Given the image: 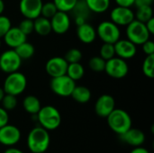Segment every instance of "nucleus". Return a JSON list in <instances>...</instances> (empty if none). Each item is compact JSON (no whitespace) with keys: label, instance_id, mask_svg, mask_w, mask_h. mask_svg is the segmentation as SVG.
Masks as SVG:
<instances>
[{"label":"nucleus","instance_id":"nucleus-1","mask_svg":"<svg viewBox=\"0 0 154 153\" xmlns=\"http://www.w3.org/2000/svg\"><path fill=\"white\" fill-rule=\"evenodd\" d=\"M50 142L49 131L42 126L32 128L27 135V148L32 153L45 152L50 146Z\"/></svg>","mask_w":154,"mask_h":153},{"label":"nucleus","instance_id":"nucleus-2","mask_svg":"<svg viewBox=\"0 0 154 153\" xmlns=\"http://www.w3.org/2000/svg\"><path fill=\"white\" fill-rule=\"evenodd\" d=\"M106 122L109 128L118 135L123 134L132 127V118L130 115L123 110L115 108L106 117Z\"/></svg>","mask_w":154,"mask_h":153},{"label":"nucleus","instance_id":"nucleus-3","mask_svg":"<svg viewBox=\"0 0 154 153\" xmlns=\"http://www.w3.org/2000/svg\"><path fill=\"white\" fill-rule=\"evenodd\" d=\"M40 126L47 131H53L59 128L61 124V115L59 110L53 106H42L36 115Z\"/></svg>","mask_w":154,"mask_h":153},{"label":"nucleus","instance_id":"nucleus-4","mask_svg":"<svg viewBox=\"0 0 154 153\" xmlns=\"http://www.w3.org/2000/svg\"><path fill=\"white\" fill-rule=\"evenodd\" d=\"M27 87V78L26 77L18 71L7 74L4 81L3 89L5 94L13 95V96H19L24 92Z\"/></svg>","mask_w":154,"mask_h":153},{"label":"nucleus","instance_id":"nucleus-5","mask_svg":"<svg viewBox=\"0 0 154 153\" xmlns=\"http://www.w3.org/2000/svg\"><path fill=\"white\" fill-rule=\"evenodd\" d=\"M126 37L137 46L142 45L149 40L151 34L148 32L144 23L134 19L126 26Z\"/></svg>","mask_w":154,"mask_h":153},{"label":"nucleus","instance_id":"nucleus-6","mask_svg":"<svg viewBox=\"0 0 154 153\" xmlns=\"http://www.w3.org/2000/svg\"><path fill=\"white\" fill-rule=\"evenodd\" d=\"M97 36L105 43H116L121 38V31L118 25L112 21L101 22L97 30Z\"/></svg>","mask_w":154,"mask_h":153},{"label":"nucleus","instance_id":"nucleus-7","mask_svg":"<svg viewBox=\"0 0 154 153\" xmlns=\"http://www.w3.org/2000/svg\"><path fill=\"white\" fill-rule=\"evenodd\" d=\"M76 87V81L72 80L69 76L62 75L56 78H51L50 87L51 91L61 97L70 96L74 87Z\"/></svg>","mask_w":154,"mask_h":153},{"label":"nucleus","instance_id":"nucleus-8","mask_svg":"<svg viewBox=\"0 0 154 153\" xmlns=\"http://www.w3.org/2000/svg\"><path fill=\"white\" fill-rule=\"evenodd\" d=\"M104 71L109 77L120 79L127 76L129 72V67L125 60H123L118 57H114L106 61V67Z\"/></svg>","mask_w":154,"mask_h":153},{"label":"nucleus","instance_id":"nucleus-9","mask_svg":"<svg viewBox=\"0 0 154 153\" xmlns=\"http://www.w3.org/2000/svg\"><path fill=\"white\" fill-rule=\"evenodd\" d=\"M22 65V60L14 49L5 50L0 55V69L6 73L18 71Z\"/></svg>","mask_w":154,"mask_h":153},{"label":"nucleus","instance_id":"nucleus-10","mask_svg":"<svg viewBox=\"0 0 154 153\" xmlns=\"http://www.w3.org/2000/svg\"><path fill=\"white\" fill-rule=\"evenodd\" d=\"M111 21L118 26H127L135 19L134 12L131 7L119 6L113 8L110 14Z\"/></svg>","mask_w":154,"mask_h":153},{"label":"nucleus","instance_id":"nucleus-11","mask_svg":"<svg viewBox=\"0 0 154 153\" xmlns=\"http://www.w3.org/2000/svg\"><path fill=\"white\" fill-rule=\"evenodd\" d=\"M21 140V132L18 127L13 124H5L0 128V144L13 147Z\"/></svg>","mask_w":154,"mask_h":153},{"label":"nucleus","instance_id":"nucleus-12","mask_svg":"<svg viewBox=\"0 0 154 153\" xmlns=\"http://www.w3.org/2000/svg\"><path fill=\"white\" fill-rule=\"evenodd\" d=\"M42 0H20L19 10L24 18L34 20L41 15Z\"/></svg>","mask_w":154,"mask_h":153},{"label":"nucleus","instance_id":"nucleus-13","mask_svg":"<svg viewBox=\"0 0 154 153\" xmlns=\"http://www.w3.org/2000/svg\"><path fill=\"white\" fill-rule=\"evenodd\" d=\"M69 63L62 57H52L49 59L45 64V70L51 78L65 75Z\"/></svg>","mask_w":154,"mask_h":153},{"label":"nucleus","instance_id":"nucleus-14","mask_svg":"<svg viewBox=\"0 0 154 153\" xmlns=\"http://www.w3.org/2000/svg\"><path fill=\"white\" fill-rule=\"evenodd\" d=\"M115 52L118 58L123 60H130L134 58L137 52V48L134 43H133L128 39H119L116 43H114Z\"/></svg>","mask_w":154,"mask_h":153},{"label":"nucleus","instance_id":"nucleus-15","mask_svg":"<svg viewBox=\"0 0 154 153\" xmlns=\"http://www.w3.org/2000/svg\"><path fill=\"white\" fill-rule=\"evenodd\" d=\"M51 31L57 34L66 33L70 27V18L68 13L57 11V13L50 19Z\"/></svg>","mask_w":154,"mask_h":153},{"label":"nucleus","instance_id":"nucleus-16","mask_svg":"<svg viewBox=\"0 0 154 153\" xmlns=\"http://www.w3.org/2000/svg\"><path fill=\"white\" fill-rule=\"evenodd\" d=\"M115 108L116 101L112 96L107 94L100 96L95 104V112L99 117L102 118H106Z\"/></svg>","mask_w":154,"mask_h":153},{"label":"nucleus","instance_id":"nucleus-17","mask_svg":"<svg viewBox=\"0 0 154 153\" xmlns=\"http://www.w3.org/2000/svg\"><path fill=\"white\" fill-rule=\"evenodd\" d=\"M119 136L124 142L133 147L142 146L145 142L144 133L139 129L133 128V127H131L129 130H127L125 133H124Z\"/></svg>","mask_w":154,"mask_h":153},{"label":"nucleus","instance_id":"nucleus-18","mask_svg":"<svg viewBox=\"0 0 154 153\" xmlns=\"http://www.w3.org/2000/svg\"><path fill=\"white\" fill-rule=\"evenodd\" d=\"M5 43L11 49H15L17 46L27 41V36L18 28L11 27L3 37Z\"/></svg>","mask_w":154,"mask_h":153},{"label":"nucleus","instance_id":"nucleus-19","mask_svg":"<svg viewBox=\"0 0 154 153\" xmlns=\"http://www.w3.org/2000/svg\"><path fill=\"white\" fill-rule=\"evenodd\" d=\"M77 36L81 42L85 44H90L96 40L97 32L90 23L86 22L80 25H78Z\"/></svg>","mask_w":154,"mask_h":153},{"label":"nucleus","instance_id":"nucleus-20","mask_svg":"<svg viewBox=\"0 0 154 153\" xmlns=\"http://www.w3.org/2000/svg\"><path fill=\"white\" fill-rule=\"evenodd\" d=\"M33 32L41 36H46L51 32V21L42 15L33 20Z\"/></svg>","mask_w":154,"mask_h":153},{"label":"nucleus","instance_id":"nucleus-21","mask_svg":"<svg viewBox=\"0 0 154 153\" xmlns=\"http://www.w3.org/2000/svg\"><path fill=\"white\" fill-rule=\"evenodd\" d=\"M70 96L79 104H86L91 99V91L85 86H77L74 87Z\"/></svg>","mask_w":154,"mask_h":153},{"label":"nucleus","instance_id":"nucleus-22","mask_svg":"<svg viewBox=\"0 0 154 153\" xmlns=\"http://www.w3.org/2000/svg\"><path fill=\"white\" fill-rule=\"evenodd\" d=\"M23 107L28 114H30L32 115H35L40 111L42 106H41V102L38 97H36L35 96L30 95L23 98Z\"/></svg>","mask_w":154,"mask_h":153},{"label":"nucleus","instance_id":"nucleus-23","mask_svg":"<svg viewBox=\"0 0 154 153\" xmlns=\"http://www.w3.org/2000/svg\"><path fill=\"white\" fill-rule=\"evenodd\" d=\"M90 12L103 14L110 7V0H85Z\"/></svg>","mask_w":154,"mask_h":153},{"label":"nucleus","instance_id":"nucleus-24","mask_svg":"<svg viewBox=\"0 0 154 153\" xmlns=\"http://www.w3.org/2000/svg\"><path fill=\"white\" fill-rule=\"evenodd\" d=\"M66 75L69 76L72 80L77 81L81 79L85 75V69L80 62L69 63Z\"/></svg>","mask_w":154,"mask_h":153},{"label":"nucleus","instance_id":"nucleus-25","mask_svg":"<svg viewBox=\"0 0 154 153\" xmlns=\"http://www.w3.org/2000/svg\"><path fill=\"white\" fill-rule=\"evenodd\" d=\"M15 50V52L18 54V56L21 58L22 60H29L31 59L34 53H35V49L34 46L28 42L27 41L23 42L22 44H20L19 46H17L15 49H14Z\"/></svg>","mask_w":154,"mask_h":153},{"label":"nucleus","instance_id":"nucleus-26","mask_svg":"<svg viewBox=\"0 0 154 153\" xmlns=\"http://www.w3.org/2000/svg\"><path fill=\"white\" fill-rule=\"evenodd\" d=\"M134 16L136 20L145 23L149 19L153 17V10L152 5H142L137 7Z\"/></svg>","mask_w":154,"mask_h":153},{"label":"nucleus","instance_id":"nucleus-27","mask_svg":"<svg viewBox=\"0 0 154 153\" xmlns=\"http://www.w3.org/2000/svg\"><path fill=\"white\" fill-rule=\"evenodd\" d=\"M71 12L74 14V16H79V17H83L86 20L88 19L89 14H90V10L88 9L85 0H78L76 5L74 6V8L71 10Z\"/></svg>","mask_w":154,"mask_h":153},{"label":"nucleus","instance_id":"nucleus-28","mask_svg":"<svg viewBox=\"0 0 154 153\" xmlns=\"http://www.w3.org/2000/svg\"><path fill=\"white\" fill-rule=\"evenodd\" d=\"M143 73L145 77L152 78L154 77V54L146 55L142 66Z\"/></svg>","mask_w":154,"mask_h":153},{"label":"nucleus","instance_id":"nucleus-29","mask_svg":"<svg viewBox=\"0 0 154 153\" xmlns=\"http://www.w3.org/2000/svg\"><path fill=\"white\" fill-rule=\"evenodd\" d=\"M88 67L95 72H103L106 67V60L100 56H94L89 60Z\"/></svg>","mask_w":154,"mask_h":153},{"label":"nucleus","instance_id":"nucleus-30","mask_svg":"<svg viewBox=\"0 0 154 153\" xmlns=\"http://www.w3.org/2000/svg\"><path fill=\"white\" fill-rule=\"evenodd\" d=\"M52 2L54 3L58 11L69 13L74 8L78 0H53Z\"/></svg>","mask_w":154,"mask_h":153},{"label":"nucleus","instance_id":"nucleus-31","mask_svg":"<svg viewBox=\"0 0 154 153\" xmlns=\"http://www.w3.org/2000/svg\"><path fill=\"white\" fill-rule=\"evenodd\" d=\"M99 53H100V57L103 58L106 61L114 58L116 56V52H115V47H114V44H111V43H103V45L101 46L100 48V50H99Z\"/></svg>","mask_w":154,"mask_h":153},{"label":"nucleus","instance_id":"nucleus-32","mask_svg":"<svg viewBox=\"0 0 154 153\" xmlns=\"http://www.w3.org/2000/svg\"><path fill=\"white\" fill-rule=\"evenodd\" d=\"M82 57L83 55L80 50L77 48H72L66 52L64 59L66 60L68 63H75V62H80V60H82Z\"/></svg>","mask_w":154,"mask_h":153},{"label":"nucleus","instance_id":"nucleus-33","mask_svg":"<svg viewBox=\"0 0 154 153\" xmlns=\"http://www.w3.org/2000/svg\"><path fill=\"white\" fill-rule=\"evenodd\" d=\"M1 104H2V107L4 109H5L6 111H12L17 106V97L13 95L5 94V96L1 101Z\"/></svg>","mask_w":154,"mask_h":153},{"label":"nucleus","instance_id":"nucleus-34","mask_svg":"<svg viewBox=\"0 0 154 153\" xmlns=\"http://www.w3.org/2000/svg\"><path fill=\"white\" fill-rule=\"evenodd\" d=\"M57 11H58V9L55 6L53 2H46V3L42 4V10H41V15L45 18L51 19L57 13Z\"/></svg>","mask_w":154,"mask_h":153},{"label":"nucleus","instance_id":"nucleus-35","mask_svg":"<svg viewBox=\"0 0 154 153\" xmlns=\"http://www.w3.org/2000/svg\"><path fill=\"white\" fill-rule=\"evenodd\" d=\"M18 28L27 36L33 32V20L29 18H24L22 20L18 25Z\"/></svg>","mask_w":154,"mask_h":153},{"label":"nucleus","instance_id":"nucleus-36","mask_svg":"<svg viewBox=\"0 0 154 153\" xmlns=\"http://www.w3.org/2000/svg\"><path fill=\"white\" fill-rule=\"evenodd\" d=\"M11 27V20L7 16L0 14V38H3Z\"/></svg>","mask_w":154,"mask_h":153},{"label":"nucleus","instance_id":"nucleus-37","mask_svg":"<svg viewBox=\"0 0 154 153\" xmlns=\"http://www.w3.org/2000/svg\"><path fill=\"white\" fill-rule=\"evenodd\" d=\"M143 50L146 55H153L154 54V42L152 40H147L145 42L142 44Z\"/></svg>","mask_w":154,"mask_h":153},{"label":"nucleus","instance_id":"nucleus-38","mask_svg":"<svg viewBox=\"0 0 154 153\" xmlns=\"http://www.w3.org/2000/svg\"><path fill=\"white\" fill-rule=\"evenodd\" d=\"M9 121V115L5 109L0 106V128L7 124Z\"/></svg>","mask_w":154,"mask_h":153},{"label":"nucleus","instance_id":"nucleus-39","mask_svg":"<svg viewBox=\"0 0 154 153\" xmlns=\"http://www.w3.org/2000/svg\"><path fill=\"white\" fill-rule=\"evenodd\" d=\"M135 0H115L116 4L119 6H125V7H132L134 5Z\"/></svg>","mask_w":154,"mask_h":153},{"label":"nucleus","instance_id":"nucleus-40","mask_svg":"<svg viewBox=\"0 0 154 153\" xmlns=\"http://www.w3.org/2000/svg\"><path fill=\"white\" fill-rule=\"evenodd\" d=\"M146 28L148 30V32H150L151 35L154 34V17H152L151 19H149L146 23H145Z\"/></svg>","mask_w":154,"mask_h":153},{"label":"nucleus","instance_id":"nucleus-41","mask_svg":"<svg viewBox=\"0 0 154 153\" xmlns=\"http://www.w3.org/2000/svg\"><path fill=\"white\" fill-rule=\"evenodd\" d=\"M153 0H135L134 5L136 7L142 6V5H152Z\"/></svg>","mask_w":154,"mask_h":153},{"label":"nucleus","instance_id":"nucleus-42","mask_svg":"<svg viewBox=\"0 0 154 153\" xmlns=\"http://www.w3.org/2000/svg\"><path fill=\"white\" fill-rule=\"evenodd\" d=\"M130 153H150V151L142 146H138V147H134V149H133Z\"/></svg>","mask_w":154,"mask_h":153},{"label":"nucleus","instance_id":"nucleus-43","mask_svg":"<svg viewBox=\"0 0 154 153\" xmlns=\"http://www.w3.org/2000/svg\"><path fill=\"white\" fill-rule=\"evenodd\" d=\"M4 153H23L21 150L19 149H16V148H14V147H9L8 149H6Z\"/></svg>","mask_w":154,"mask_h":153},{"label":"nucleus","instance_id":"nucleus-44","mask_svg":"<svg viewBox=\"0 0 154 153\" xmlns=\"http://www.w3.org/2000/svg\"><path fill=\"white\" fill-rule=\"evenodd\" d=\"M87 20L83 17H79V16H76L75 17V23H77V25H80L84 23H86Z\"/></svg>","mask_w":154,"mask_h":153},{"label":"nucleus","instance_id":"nucleus-45","mask_svg":"<svg viewBox=\"0 0 154 153\" xmlns=\"http://www.w3.org/2000/svg\"><path fill=\"white\" fill-rule=\"evenodd\" d=\"M5 11V2L4 0H0V14H3Z\"/></svg>","mask_w":154,"mask_h":153},{"label":"nucleus","instance_id":"nucleus-46","mask_svg":"<svg viewBox=\"0 0 154 153\" xmlns=\"http://www.w3.org/2000/svg\"><path fill=\"white\" fill-rule=\"evenodd\" d=\"M5 91H4V89H3V87H0V103H1V101H2V99H3V97H4V96H5Z\"/></svg>","mask_w":154,"mask_h":153},{"label":"nucleus","instance_id":"nucleus-47","mask_svg":"<svg viewBox=\"0 0 154 153\" xmlns=\"http://www.w3.org/2000/svg\"><path fill=\"white\" fill-rule=\"evenodd\" d=\"M0 47H1V38H0Z\"/></svg>","mask_w":154,"mask_h":153},{"label":"nucleus","instance_id":"nucleus-48","mask_svg":"<svg viewBox=\"0 0 154 153\" xmlns=\"http://www.w3.org/2000/svg\"><path fill=\"white\" fill-rule=\"evenodd\" d=\"M42 153H45V152H42Z\"/></svg>","mask_w":154,"mask_h":153}]
</instances>
